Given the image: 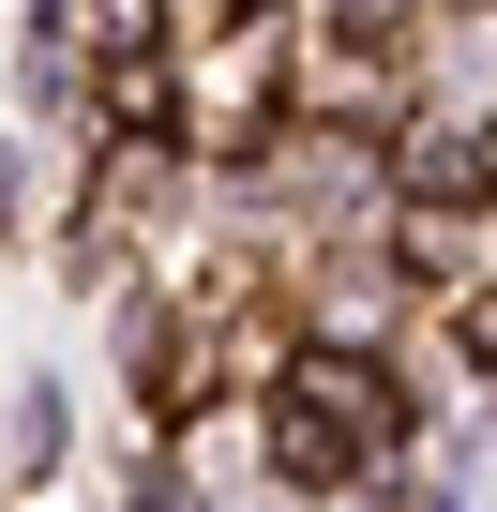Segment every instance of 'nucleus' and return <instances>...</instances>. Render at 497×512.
<instances>
[{
    "label": "nucleus",
    "mask_w": 497,
    "mask_h": 512,
    "mask_svg": "<svg viewBox=\"0 0 497 512\" xmlns=\"http://www.w3.org/2000/svg\"><path fill=\"white\" fill-rule=\"evenodd\" d=\"M272 452H287L302 482H347V467H377V452H392V392H377L362 362H332V347H317V362L287 377V407H272Z\"/></svg>",
    "instance_id": "f257e3e1"
},
{
    "label": "nucleus",
    "mask_w": 497,
    "mask_h": 512,
    "mask_svg": "<svg viewBox=\"0 0 497 512\" xmlns=\"http://www.w3.org/2000/svg\"><path fill=\"white\" fill-rule=\"evenodd\" d=\"M467 347H482V362H497V302H467Z\"/></svg>",
    "instance_id": "f03ea898"
}]
</instances>
